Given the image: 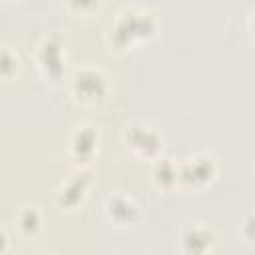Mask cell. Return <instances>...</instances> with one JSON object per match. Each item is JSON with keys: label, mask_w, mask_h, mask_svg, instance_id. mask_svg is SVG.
<instances>
[{"label": "cell", "mask_w": 255, "mask_h": 255, "mask_svg": "<svg viewBox=\"0 0 255 255\" xmlns=\"http://www.w3.org/2000/svg\"><path fill=\"white\" fill-rule=\"evenodd\" d=\"M86 185H88V173H76L74 177H70L58 189V205L62 209L76 207L86 193Z\"/></svg>", "instance_id": "277c9868"}, {"label": "cell", "mask_w": 255, "mask_h": 255, "mask_svg": "<svg viewBox=\"0 0 255 255\" xmlns=\"http://www.w3.org/2000/svg\"><path fill=\"white\" fill-rule=\"evenodd\" d=\"M0 68H2V76L4 78H10L14 72H16V68H18V58L8 50V48H4L2 50V58H0Z\"/></svg>", "instance_id": "8fae6325"}, {"label": "cell", "mask_w": 255, "mask_h": 255, "mask_svg": "<svg viewBox=\"0 0 255 255\" xmlns=\"http://www.w3.org/2000/svg\"><path fill=\"white\" fill-rule=\"evenodd\" d=\"M72 155L76 159H90L92 153L96 151V131L88 126H82L76 129L74 137H72Z\"/></svg>", "instance_id": "52a82bcc"}, {"label": "cell", "mask_w": 255, "mask_h": 255, "mask_svg": "<svg viewBox=\"0 0 255 255\" xmlns=\"http://www.w3.org/2000/svg\"><path fill=\"white\" fill-rule=\"evenodd\" d=\"M106 211H108V217L114 219L116 223H131V221H135L139 217L137 205L128 195H114V197H110L108 203H106Z\"/></svg>", "instance_id": "8992f818"}, {"label": "cell", "mask_w": 255, "mask_h": 255, "mask_svg": "<svg viewBox=\"0 0 255 255\" xmlns=\"http://www.w3.org/2000/svg\"><path fill=\"white\" fill-rule=\"evenodd\" d=\"M72 94L82 104H96L106 98L108 94V80L102 70L84 66L74 72L72 76Z\"/></svg>", "instance_id": "6da1fadb"}, {"label": "cell", "mask_w": 255, "mask_h": 255, "mask_svg": "<svg viewBox=\"0 0 255 255\" xmlns=\"http://www.w3.org/2000/svg\"><path fill=\"white\" fill-rule=\"evenodd\" d=\"M126 143L143 157H153L157 155L161 147V135L147 124H129L126 126Z\"/></svg>", "instance_id": "7a4b0ae2"}, {"label": "cell", "mask_w": 255, "mask_h": 255, "mask_svg": "<svg viewBox=\"0 0 255 255\" xmlns=\"http://www.w3.org/2000/svg\"><path fill=\"white\" fill-rule=\"evenodd\" d=\"M213 173H215V163H213V157L209 155H195L185 165L179 167V179L189 177V181H199V183H205L207 179H211Z\"/></svg>", "instance_id": "5b68a950"}, {"label": "cell", "mask_w": 255, "mask_h": 255, "mask_svg": "<svg viewBox=\"0 0 255 255\" xmlns=\"http://www.w3.org/2000/svg\"><path fill=\"white\" fill-rule=\"evenodd\" d=\"M177 179H179V167L173 161H169V159L163 157V159H159L155 163V167H153V181H155V185L167 189Z\"/></svg>", "instance_id": "30bf717a"}, {"label": "cell", "mask_w": 255, "mask_h": 255, "mask_svg": "<svg viewBox=\"0 0 255 255\" xmlns=\"http://www.w3.org/2000/svg\"><path fill=\"white\" fill-rule=\"evenodd\" d=\"M213 245V233L203 225H191L181 235L185 255H207Z\"/></svg>", "instance_id": "3957f363"}, {"label": "cell", "mask_w": 255, "mask_h": 255, "mask_svg": "<svg viewBox=\"0 0 255 255\" xmlns=\"http://www.w3.org/2000/svg\"><path fill=\"white\" fill-rule=\"evenodd\" d=\"M38 62L42 68L48 70V74H60L62 70V52H60V46L54 44V40H44L40 44V50H38Z\"/></svg>", "instance_id": "ba28073f"}, {"label": "cell", "mask_w": 255, "mask_h": 255, "mask_svg": "<svg viewBox=\"0 0 255 255\" xmlns=\"http://www.w3.org/2000/svg\"><path fill=\"white\" fill-rule=\"evenodd\" d=\"M16 225H18L22 235L34 237L42 227V215H40L38 207L36 205H24L16 215Z\"/></svg>", "instance_id": "9c48e42d"}]
</instances>
